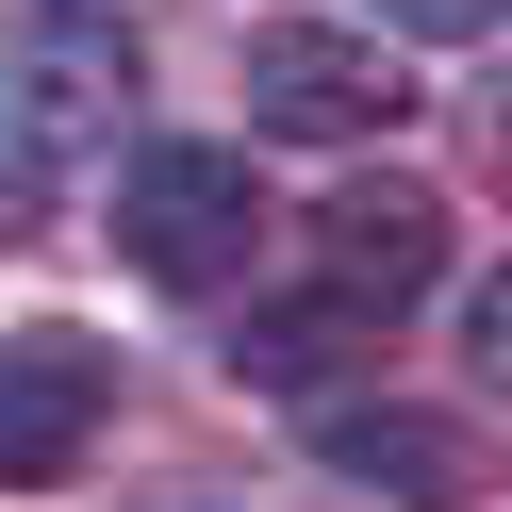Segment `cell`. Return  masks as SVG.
<instances>
[{
    "label": "cell",
    "mask_w": 512,
    "mask_h": 512,
    "mask_svg": "<svg viewBox=\"0 0 512 512\" xmlns=\"http://www.w3.org/2000/svg\"><path fill=\"white\" fill-rule=\"evenodd\" d=\"M133 116V17L116 0H17L0 17V149L17 166H83Z\"/></svg>",
    "instance_id": "obj_1"
},
{
    "label": "cell",
    "mask_w": 512,
    "mask_h": 512,
    "mask_svg": "<svg viewBox=\"0 0 512 512\" xmlns=\"http://www.w3.org/2000/svg\"><path fill=\"white\" fill-rule=\"evenodd\" d=\"M248 248H265L248 149H133V166H116V265H133V281L215 298V281H248Z\"/></svg>",
    "instance_id": "obj_2"
},
{
    "label": "cell",
    "mask_w": 512,
    "mask_h": 512,
    "mask_svg": "<svg viewBox=\"0 0 512 512\" xmlns=\"http://www.w3.org/2000/svg\"><path fill=\"white\" fill-rule=\"evenodd\" d=\"M397 116H413V83L380 67V34H331V17L248 34V133H281V149H364V133H397Z\"/></svg>",
    "instance_id": "obj_3"
},
{
    "label": "cell",
    "mask_w": 512,
    "mask_h": 512,
    "mask_svg": "<svg viewBox=\"0 0 512 512\" xmlns=\"http://www.w3.org/2000/svg\"><path fill=\"white\" fill-rule=\"evenodd\" d=\"M314 463L380 512H463L479 496V430L430 397H314Z\"/></svg>",
    "instance_id": "obj_4"
},
{
    "label": "cell",
    "mask_w": 512,
    "mask_h": 512,
    "mask_svg": "<svg viewBox=\"0 0 512 512\" xmlns=\"http://www.w3.org/2000/svg\"><path fill=\"white\" fill-rule=\"evenodd\" d=\"M100 413H116V364L83 331H0V479L17 496H50L100 446Z\"/></svg>",
    "instance_id": "obj_5"
},
{
    "label": "cell",
    "mask_w": 512,
    "mask_h": 512,
    "mask_svg": "<svg viewBox=\"0 0 512 512\" xmlns=\"http://www.w3.org/2000/svg\"><path fill=\"white\" fill-rule=\"evenodd\" d=\"M314 248H331V298H364V314H413V298L446 281V248H463V215H446L430 182H331Z\"/></svg>",
    "instance_id": "obj_6"
},
{
    "label": "cell",
    "mask_w": 512,
    "mask_h": 512,
    "mask_svg": "<svg viewBox=\"0 0 512 512\" xmlns=\"http://www.w3.org/2000/svg\"><path fill=\"white\" fill-rule=\"evenodd\" d=\"M364 347H380V314H364V298H281V314H248V331H232V364L265 380V397H331Z\"/></svg>",
    "instance_id": "obj_7"
},
{
    "label": "cell",
    "mask_w": 512,
    "mask_h": 512,
    "mask_svg": "<svg viewBox=\"0 0 512 512\" xmlns=\"http://www.w3.org/2000/svg\"><path fill=\"white\" fill-rule=\"evenodd\" d=\"M364 17H380V34H430V50H479V34H496V0H364Z\"/></svg>",
    "instance_id": "obj_8"
},
{
    "label": "cell",
    "mask_w": 512,
    "mask_h": 512,
    "mask_svg": "<svg viewBox=\"0 0 512 512\" xmlns=\"http://www.w3.org/2000/svg\"><path fill=\"white\" fill-rule=\"evenodd\" d=\"M463 347H479V380H512V281H479V298H463Z\"/></svg>",
    "instance_id": "obj_9"
},
{
    "label": "cell",
    "mask_w": 512,
    "mask_h": 512,
    "mask_svg": "<svg viewBox=\"0 0 512 512\" xmlns=\"http://www.w3.org/2000/svg\"><path fill=\"white\" fill-rule=\"evenodd\" d=\"M34 232V166H17V149H0V248Z\"/></svg>",
    "instance_id": "obj_10"
}]
</instances>
